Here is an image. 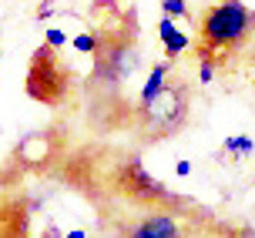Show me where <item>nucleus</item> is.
Listing matches in <instances>:
<instances>
[{
	"mask_svg": "<svg viewBox=\"0 0 255 238\" xmlns=\"http://www.w3.org/2000/svg\"><path fill=\"white\" fill-rule=\"evenodd\" d=\"M71 88H74V71L64 64L61 47L44 40L27 61V81H24L27 98L37 101V104H47V108H57L67 101Z\"/></svg>",
	"mask_w": 255,
	"mask_h": 238,
	"instance_id": "7ed1b4c3",
	"label": "nucleus"
},
{
	"mask_svg": "<svg viewBox=\"0 0 255 238\" xmlns=\"http://www.w3.org/2000/svg\"><path fill=\"white\" fill-rule=\"evenodd\" d=\"M118 238H181V225L175 212H151L141 222L125 225V232Z\"/></svg>",
	"mask_w": 255,
	"mask_h": 238,
	"instance_id": "423d86ee",
	"label": "nucleus"
},
{
	"mask_svg": "<svg viewBox=\"0 0 255 238\" xmlns=\"http://www.w3.org/2000/svg\"><path fill=\"white\" fill-rule=\"evenodd\" d=\"M161 13H168V17H188V7H185V0H161Z\"/></svg>",
	"mask_w": 255,
	"mask_h": 238,
	"instance_id": "f8f14e48",
	"label": "nucleus"
},
{
	"mask_svg": "<svg viewBox=\"0 0 255 238\" xmlns=\"http://www.w3.org/2000/svg\"><path fill=\"white\" fill-rule=\"evenodd\" d=\"M141 27L131 10L111 13L101 24V30H94V74L91 81L98 88L121 91L125 81L134 74V67H141Z\"/></svg>",
	"mask_w": 255,
	"mask_h": 238,
	"instance_id": "f257e3e1",
	"label": "nucleus"
},
{
	"mask_svg": "<svg viewBox=\"0 0 255 238\" xmlns=\"http://www.w3.org/2000/svg\"><path fill=\"white\" fill-rule=\"evenodd\" d=\"M138 111V127L148 141H161L178 134L188 124V111H191V98L188 88L181 81H165V88L154 94V101L134 108Z\"/></svg>",
	"mask_w": 255,
	"mask_h": 238,
	"instance_id": "20e7f679",
	"label": "nucleus"
},
{
	"mask_svg": "<svg viewBox=\"0 0 255 238\" xmlns=\"http://www.w3.org/2000/svg\"><path fill=\"white\" fill-rule=\"evenodd\" d=\"M0 238H27L24 205H0Z\"/></svg>",
	"mask_w": 255,
	"mask_h": 238,
	"instance_id": "0eeeda50",
	"label": "nucleus"
},
{
	"mask_svg": "<svg viewBox=\"0 0 255 238\" xmlns=\"http://www.w3.org/2000/svg\"><path fill=\"white\" fill-rule=\"evenodd\" d=\"M94 44H98L94 30H84V34H77V37H74V50H81V54H94Z\"/></svg>",
	"mask_w": 255,
	"mask_h": 238,
	"instance_id": "9b49d317",
	"label": "nucleus"
},
{
	"mask_svg": "<svg viewBox=\"0 0 255 238\" xmlns=\"http://www.w3.org/2000/svg\"><path fill=\"white\" fill-rule=\"evenodd\" d=\"M118 188H121V195H128V198H138L141 205H165V201H171L168 188H161V185L141 168V161H128L125 168H121Z\"/></svg>",
	"mask_w": 255,
	"mask_h": 238,
	"instance_id": "39448f33",
	"label": "nucleus"
},
{
	"mask_svg": "<svg viewBox=\"0 0 255 238\" xmlns=\"http://www.w3.org/2000/svg\"><path fill=\"white\" fill-rule=\"evenodd\" d=\"M175 171H178V175L185 178V175H188V171H191V161H178V164H175Z\"/></svg>",
	"mask_w": 255,
	"mask_h": 238,
	"instance_id": "4468645a",
	"label": "nucleus"
},
{
	"mask_svg": "<svg viewBox=\"0 0 255 238\" xmlns=\"http://www.w3.org/2000/svg\"><path fill=\"white\" fill-rule=\"evenodd\" d=\"M165 81H168V64H154L151 74H148V81H144V88L138 91V104H134V108H141V104L154 101V94L165 88Z\"/></svg>",
	"mask_w": 255,
	"mask_h": 238,
	"instance_id": "1a4fd4ad",
	"label": "nucleus"
},
{
	"mask_svg": "<svg viewBox=\"0 0 255 238\" xmlns=\"http://www.w3.org/2000/svg\"><path fill=\"white\" fill-rule=\"evenodd\" d=\"M0 57H3V54H0Z\"/></svg>",
	"mask_w": 255,
	"mask_h": 238,
	"instance_id": "dca6fc26",
	"label": "nucleus"
},
{
	"mask_svg": "<svg viewBox=\"0 0 255 238\" xmlns=\"http://www.w3.org/2000/svg\"><path fill=\"white\" fill-rule=\"evenodd\" d=\"M255 13L245 7L242 0H218L198 20V40H195V54L198 61L208 64H225L229 57L239 54L245 40L252 37Z\"/></svg>",
	"mask_w": 255,
	"mask_h": 238,
	"instance_id": "f03ea898",
	"label": "nucleus"
},
{
	"mask_svg": "<svg viewBox=\"0 0 255 238\" xmlns=\"http://www.w3.org/2000/svg\"><path fill=\"white\" fill-rule=\"evenodd\" d=\"M47 44H54V47H64V44H67V34H64L61 27H47Z\"/></svg>",
	"mask_w": 255,
	"mask_h": 238,
	"instance_id": "ddd939ff",
	"label": "nucleus"
},
{
	"mask_svg": "<svg viewBox=\"0 0 255 238\" xmlns=\"http://www.w3.org/2000/svg\"><path fill=\"white\" fill-rule=\"evenodd\" d=\"M158 37H161V44H165V57H178L181 50L191 47V37L181 34L168 13H161V20H158Z\"/></svg>",
	"mask_w": 255,
	"mask_h": 238,
	"instance_id": "6e6552de",
	"label": "nucleus"
},
{
	"mask_svg": "<svg viewBox=\"0 0 255 238\" xmlns=\"http://www.w3.org/2000/svg\"><path fill=\"white\" fill-rule=\"evenodd\" d=\"M67 238H84V232H81V228H74V232H67Z\"/></svg>",
	"mask_w": 255,
	"mask_h": 238,
	"instance_id": "2eb2a0df",
	"label": "nucleus"
},
{
	"mask_svg": "<svg viewBox=\"0 0 255 238\" xmlns=\"http://www.w3.org/2000/svg\"><path fill=\"white\" fill-rule=\"evenodd\" d=\"M252 151V138H245V134H235L222 144V154H249Z\"/></svg>",
	"mask_w": 255,
	"mask_h": 238,
	"instance_id": "9d476101",
	"label": "nucleus"
}]
</instances>
